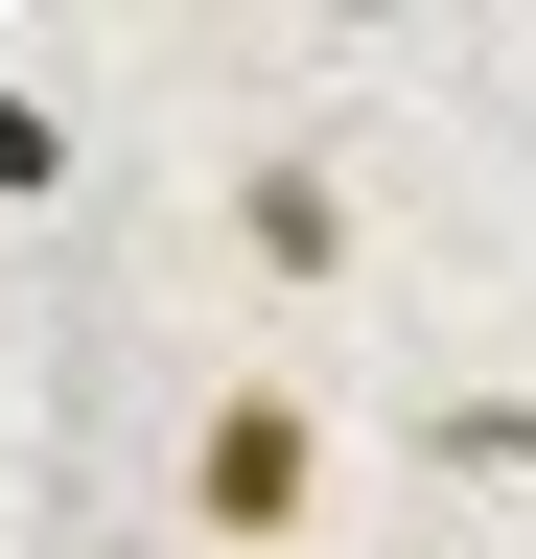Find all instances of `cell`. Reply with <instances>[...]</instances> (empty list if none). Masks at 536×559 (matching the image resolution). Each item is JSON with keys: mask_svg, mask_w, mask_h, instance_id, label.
<instances>
[{"mask_svg": "<svg viewBox=\"0 0 536 559\" xmlns=\"http://www.w3.org/2000/svg\"><path fill=\"white\" fill-rule=\"evenodd\" d=\"M234 257L257 280H350V187H326V164H257L234 187Z\"/></svg>", "mask_w": 536, "mask_h": 559, "instance_id": "obj_2", "label": "cell"}, {"mask_svg": "<svg viewBox=\"0 0 536 559\" xmlns=\"http://www.w3.org/2000/svg\"><path fill=\"white\" fill-rule=\"evenodd\" d=\"M326 513V419H303V373H234L211 419H187V536H234V559H281Z\"/></svg>", "mask_w": 536, "mask_h": 559, "instance_id": "obj_1", "label": "cell"}, {"mask_svg": "<svg viewBox=\"0 0 536 559\" xmlns=\"http://www.w3.org/2000/svg\"><path fill=\"white\" fill-rule=\"evenodd\" d=\"M47 187H71V117H47V94H0V210H47Z\"/></svg>", "mask_w": 536, "mask_h": 559, "instance_id": "obj_3", "label": "cell"}]
</instances>
